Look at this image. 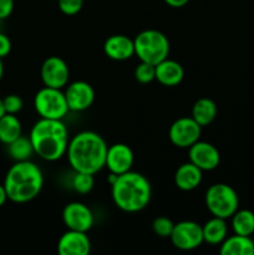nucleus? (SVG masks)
I'll use <instances>...</instances> for the list:
<instances>
[{
    "mask_svg": "<svg viewBox=\"0 0 254 255\" xmlns=\"http://www.w3.org/2000/svg\"><path fill=\"white\" fill-rule=\"evenodd\" d=\"M107 144L94 131H81L70 138L66 156L74 172L96 174L106 164Z\"/></svg>",
    "mask_w": 254,
    "mask_h": 255,
    "instance_id": "obj_1",
    "label": "nucleus"
},
{
    "mask_svg": "<svg viewBox=\"0 0 254 255\" xmlns=\"http://www.w3.org/2000/svg\"><path fill=\"white\" fill-rule=\"evenodd\" d=\"M29 138L35 154L47 162L59 161L66 156L69 146V129L62 120H37L30 129Z\"/></svg>",
    "mask_w": 254,
    "mask_h": 255,
    "instance_id": "obj_2",
    "label": "nucleus"
},
{
    "mask_svg": "<svg viewBox=\"0 0 254 255\" xmlns=\"http://www.w3.org/2000/svg\"><path fill=\"white\" fill-rule=\"evenodd\" d=\"M111 197L115 206L126 213H138L151 202V183L143 174L131 171L117 176L111 184Z\"/></svg>",
    "mask_w": 254,
    "mask_h": 255,
    "instance_id": "obj_3",
    "label": "nucleus"
},
{
    "mask_svg": "<svg viewBox=\"0 0 254 255\" xmlns=\"http://www.w3.org/2000/svg\"><path fill=\"white\" fill-rule=\"evenodd\" d=\"M7 199L14 203H27L36 198L44 187V174L39 166L29 161L15 162L4 179Z\"/></svg>",
    "mask_w": 254,
    "mask_h": 255,
    "instance_id": "obj_4",
    "label": "nucleus"
},
{
    "mask_svg": "<svg viewBox=\"0 0 254 255\" xmlns=\"http://www.w3.org/2000/svg\"><path fill=\"white\" fill-rule=\"evenodd\" d=\"M134 55L139 61L148 62L156 66L169 55V41L163 32L147 29L139 32L133 39Z\"/></svg>",
    "mask_w": 254,
    "mask_h": 255,
    "instance_id": "obj_5",
    "label": "nucleus"
},
{
    "mask_svg": "<svg viewBox=\"0 0 254 255\" xmlns=\"http://www.w3.org/2000/svg\"><path fill=\"white\" fill-rule=\"evenodd\" d=\"M204 202L213 217L228 219L239 209V197L233 187L226 183H214L207 189Z\"/></svg>",
    "mask_w": 254,
    "mask_h": 255,
    "instance_id": "obj_6",
    "label": "nucleus"
},
{
    "mask_svg": "<svg viewBox=\"0 0 254 255\" xmlns=\"http://www.w3.org/2000/svg\"><path fill=\"white\" fill-rule=\"evenodd\" d=\"M34 107L41 119L64 120L70 112L65 92L61 89L44 86L34 97Z\"/></svg>",
    "mask_w": 254,
    "mask_h": 255,
    "instance_id": "obj_7",
    "label": "nucleus"
},
{
    "mask_svg": "<svg viewBox=\"0 0 254 255\" xmlns=\"http://www.w3.org/2000/svg\"><path fill=\"white\" fill-rule=\"evenodd\" d=\"M172 244L179 251H193L203 243L202 226L193 221H182L174 224L171 237Z\"/></svg>",
    "mask_w": 254,
    "mask_h": 255,
    "instance_id": "obj_8",
    "label": "nucleus"
},
{
    "mask_svg": "<svg viewBox=\"0 0 254 255\" xmlns=\"http://www.w3.org/2000/svg\"><path fill=\"white\" fill-rule=\"evenodd\" d=\"M202 126L192 117H181L171 125L168 131L169 141L178 148H189L201 139Z\"/></svg>",
    "mask_w": 254,
    "mask_h": 255,
    "instance_id": "obj_9",
    "label": "nucleus"
},
{
    "mask_svg": "<svg viewBox=\"0 0 254 255\" xmlns=\"http://www.w3.org/2000/svg\"><path fill=\"white\" fill-rule=\"evenodd\" d=\"M40 75L44 86L62 90L69 84L70 70L64 59L59 56H50L42 62Z\"/></svg>",
    "mask_w": 254,
    "mask_h": 255,
    "instance_id": "obj_10",
    "label": "nucleus"
},
{
    "mask_svg": "<svg viewBox=\"0 0 254 255\" xmlns=\"http://www.w3.org/2000/svg\"><path fill=\"white\" fill-rule=\"evenodd\" d=\"M62 222L67 229L87 233L94 226V213L86 204L71 202L62 209Z\"/></svg>",
    "mask_w": 254,
    "mask_h": 255,
    "instance_id": "obj_11",
    "label": "nucleus"
},
{
    "mask_svg": "<svg viewBox=\"0 0 254 255\" xmlns=\"http://www.w3.org/2000/svg\"><path fill=\"white\" fill-rule=\"evenodd\" d=\"M65 97H66L70 111L82 112L90 109L94 104L95 90L89 82L79 80V81L66 85Z\"/></svg>",
    "mask_w": 254,
    "mask_h": 255,
    "instance_id": "obj_12",
    "label": "nucleus"
},
{
    "mask_svg": "<svg viewBox=\"0 0 254 255\" xmlns=\"http://www.w3.org/2000/svg\"><path fill=\"white\" fill-rule=\"evenodd\" d=\"M189 162L202 171H213L221 163V153L214 144L206 141H197L188 148Z\"/></svg>",
    "mask_w": 254,
    "mask_h": 255,
    "instance_id": "obj_13",
    "label": "nucleus"
},
{
    "mask_svg": "<svg viewBox=\"0 0 254 255\" xmlns=\"http://www.w3.org/2000/svg\"><path fill=\"white\" fill-rule=\"evenodd\" d=\"M134 162V154L131 147L126 143H114L107 147L106 167L109 172L117 174H124L131 171Z\"/></svg>",
    "mask_w": 254,
    "mask_h": 255,
    "instance_id": "obj_14",
    "label": "nucleus"
},
{
    "mask_svg": "<svg viewBox=\"0 0 254 255\" xmlns=\"http://www.w3.org/2000/svg\"><path fill=\"white\" fill-rule=\"evenodd\" d=\"M91 252V241L86 232L67 229L57 242L60 255H87Z\"/></svg>",
    "mask_w": 254,
    "mask_h": 255,
    "instance_id": "obj_15",
    "label": "nucleus"
},
{
    "mask_svg": "<svg viewBox=\"0 0 254 255\" xmlns=\"http://www.w3.org/2000/svg\"><path fill=\"white\" fill-rule=\"evenodd\" d=\"M104 52L115 61H126L134 55V42L126 35H112L104 42Z\"/></svg>",
    "mask_w": 254,
    "mask_h": 255,
    "instance_id": "obj_16",
    "label": "nucleus"
},
{
    "mask_svg": "<svg viewBox=\"0 0 254 255\" xmlns=\"http://www.w3.org/2000/svg\"><path fill=\"white\" fill-rule=\"evenodd\" d=\"M202 178H203V171L188 161L177 168L174 173V184L181 191L191 192L201 184Z\"/></svg>",
    "mask_w": 254,
    "mask_h": 255,
    "instance_id": "obj_17",
    "label": "nucleus"
},
{
    "mask_svg": "<svg viewBox=\"0 0 254 255\" xmlns=\"http://www.w3.org/2000/svg\"><path fill=\"white\" fill-rule=\"evenodd\" d=\"M184 77V69L179 62L171 59H164L156 65V80L161 85L173 87L181 84Z\"/></svg>",
    "mask_w": 254,
    "mask_h": 255,
    "instance_id": "obj_18",
    "label": "nucleus"
},
{
    "mask_svg": "<svg viewBox=\"0 0 254 255\" xmlns=\"http://www.w3.org/2000/svg\"><path fill=\"white\" fill-rule=\"evenodd\" d=\"M219 253L222 255H254V242L251 237L234 234L224 239Z\"/></svg>",
    "mask_w": 254,
    "mask_h": 255,
    "instance_id": "obj_19",
    "label": "nucleus"
},
{
    "mask_svg": "<svg viewBox=\"0 0 254 255\" xmlns=\"http://www.w3.org/2000/svg\"><path fill=\"white\" fill-rule=\"evenodd\" d=\"M227 219L219 217H212L209 221L202 226L203 241L211 246H221L224 239L228 237V226Z\"/></svg>",
    "mask_w": 254,
    "mask_h": 255,
    "instance_id": "obj_20",
    "label": "nucleus"
},
{
    "mask_svg": "<svg viewBox=\"0 0 254 255\" xmlns=\"http://www.w3.org/2000/svg\"><path fill=\"white\" fill-rule=\"evenodd\" d=\"M217 112H218V109H217L216 102L208 97H202L197 100L192 106L191 117L199 126L206 127L216 120Z\"/></svg>",
    "mask_w": 254,
    "mask_h": 255,
    "instance_id": "obj_21",
    "label": "nucleus"
},
{
    "mask_svg": "<svg viewBox=\"0 0 254 255\" xmlns=\"http://www.w3.org/2000/svg\"><path fill=\"white\" fill-rule=\"evenodd\" d=\"M22 134V126L16 115L5 114L0 119V142L4 144L11 143L12 141Z\"/></svg>",
    "mask_w": 254,
    "mask_h": 255,
    "instance_id": "obj_22",
    "label": "nucleus"
},
{
    "mask_svg": "<svg viewBox=\"0 0 254 255\" xmlns=\"http://www.w3.org/2000/svg\"><path fill=\"white\" fill-rule=\"evenodd\" d=\"M7 146V154L10 158L15 162H22V161H29L35 154L34 147H32L31 141H30L29 136H20L17 137L15 141L11 143L6 144Z\"/></svg>",
    "mask_w": 254,
    "mask_h": 255,
    "instance_id": "obj_23",
    "label": "nucleus"
},
{
    "mask_svg": "<svg viewBox=\"0 0 254 255\" xmlns=\"http://www.w3.org/2000/svg\"><path fill=\"white\" fill-rule=\"evenodd\" d=\"M232 218L234 234L251 237L254 233V213L249 209H238Z\"/></svg>",
    "mask_w": 254,
    "mask_h": 255,
    "instance_id": "obj_24",
    "label": "nucleus"
},
{
    "mask_svg": "<svg viewBox=\"0 0 254 255\" xmlns=\"http://www.w3.org/2000/svg\"><path fill=\"white\" fill-rule=\"evenodd\" d=\"M95 174L85 173V172H75L71 179V187L76 193L89 194L94 189Z\"/></svg>",
    "mask_w": 254,
    "mask_h": 255,
    "instance_id": "obj_25",
    "label": "nucleus"
},
{
    "mask_svg": "<svg viewBox=\"0 0 254 255\" xmlns=\"http://www.w3.org/2000/svg\"><path fill=\"white\" fill-rule=\"evenodd\" d=\"M134 79L139 84H151L153 80H156V66L148 62L141 61L134 69Z\"/></svg>",
    "mask_w": 254,
    "mask_h": 255,
    "instance_id": "obj_26",
    "label": "nucleus"
},
{
    "mask_svg": "<svg viewBox=\"0 0 254 255\" xmlns=\"http://www.w3.org/2000/svg\"><path fill=\"white\" fill-rule=\"evenodd\" d=\"M173 227L174 223L167 217H158L152 222V229H153L154 234L161 238H169L172 231H173Z\"/></svg>",
    "mask_w": 254,
    "mask_h": 255,
    "instance_id": "obj_27",
    "label": "nucleus"
},
{
    "mask_svg": "<svg viewBox=\"0 0 254 255\" xmlns=\"http://www.w3.org/2000/svg\"><path fill=\"white\" fill-rule=\"evenodd\" d=\"M57 5L62 14L72 16L81 11L84 6V0H57Z\"/></svg>",
    "mask_w": 254,
    "mask_h": 255,
    "instance_id": "obj_28",
    "label": "nucleus"
},
{
    "mask_svg": "<svg viewBox=\"0 0 254 255\" xmlns=\"http://www.w3.org/2000/svg\"><path fill=\"white\" fill-rule=\"evenodd\" d=\"M2 104H4V110L5 114H11V115H16L19 114L20 111L24 107V101L20 96L17 95H7L2 99Z\"/></svg>",
    "mask_w": 254,
    "mask_h": 255,
    "instance_id": "obj_29",
    "label": "nucleus"
},
{
    "mask_svg": "<svg viewBox=\"0 0 254 255\" xmlns=\"http://www.w3.org/2000/svg\"><path fill=\"white\" fill-rule=\"evenodd\" d=\"M14 10V0H0V20H5Z\"/></svg>",
    "mask_w": 254,
    "mask_h": 255,
    "instance_id": "obj_30",
    "label": "nucleus"
},
{
    "mask_svg": "<svg viewBox=\"0 0 254 255\" xmlns=\"http://www.w3.org/2000/svg\"><path fill=\"white\" fill-rule=\"evenodd\" d=\"M11 51V41L5 34L0 31V59H4Z\"/></svg>",
    "mask_w": 254,
    "mask_h": 255,
    "instance_id": "obj_31",
    "label": "nucleus"
},
{
    "mask_svg": "<svg viewBox=\"0 0 254 255\" xmlns=\"http://www.w3.org/2000/svg\"><path fill=\"white\" fill-rule=\"evenodd\" d=\"M163 1L166 2L168 6L176 7V9H178V7H183L184 5L188 4L189 0H163Z\"/></svg>",
    "mask_w": 254,
    "mask_h": 255,
    "instance_id": "obj_32",
    "label": "nucleus"
},
{
    "mask_svg": "<svg viewBox=\"0 0 254 255\" xmlns=\"http://www.w3.org/2000/svg\"><path fill=\"white\" fill-rule=\"evenodd\" d=\"M6 201H7V194L4 188V184H0V208L6 203Z\"/></svg>",
    "mask_w": 254,
    "mask_h": 255,
    "instance_id": "obj_33",
    "label": "nucleus"
},
{
    "mask_svg": "<svg viewBox=\"0 0 254 255\" xmlns=\"http://www.w3.org/2000/svg\"><path fill=\"white\" fill-rule=\"evenodd\" d=\"M5 115V110H4V104H2V99L0 97V119Z\"/></svg>",
    "mask_w": 254,
    "mask_h": 255,
    "instance_id": "obj_34",
    "label": "nucleus"
},
{
    "mask_svg": "<svg viewBox=\"0 0 254 255\" xmlns=\"http://www.w3.org/2000/svg\"><path fill=\"white\" fill-rule=\"evenodd\" d=\"M4 76V65H2V59H0V81Z\"/></svg>",
    "mask_w": 254,
    "mask_h": 255,
    "instance_id": "obj_35",
    "label": "nucleus"
},
{
    "mask_svg": "<svg viewBox=\"0 0 254 255\" xmlns=\"http://www.w3.org/2000/svg\"><path fill=\"white\" fill-rule=\"evenodd\" d=\"M1 21H2V20H0V26H1ZM0 31H1V30H0Z\"/></svg>",
    "mask_w": 254,
    "mask_h": 255,
    "instance_id": "obj_36",
    "label": "nucleus"
}]
</instances>
